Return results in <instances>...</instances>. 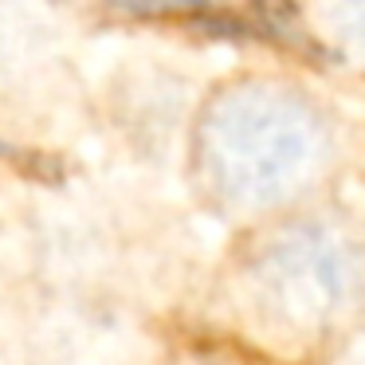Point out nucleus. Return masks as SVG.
<instances>
[{
    "instance_id": "7ed1b4c3",
    "label": "nucleus",
    "mask_w": 365,
    "mask_h": 365,
    "mask_svg": "<svg viewBox=\"0 0 365 365\" xmlns=\"http://www.w3.org/2000/svg\"><path fill=\"white\" fill-rule=\"evenodd\" d=\"M334 20H338V36H341V40H346L357 56H365V4L338 9V12H334Z\"/></svg>"
},
{
    "instance_id": "f257e3e1",
    "label": "nucleus",
    "mask_w": 365,
    "mask_h": 365,
    "mask_svg": "<svg viewBox=\"0 0 365 365\" xmlns=\"http://www.w3.org/2000/svg\"><path fill=\"white\" fill-rule=\"evenodd\" d=\"M326 161V122L302 91L236 83L205 106L197 169L212 197L236 208H271L302 192Z\"/></svg>"
},
{
    "instance_id": "f03ea898",
    "label": "nucleus",
    "mask_w": 365,
    "mask_h": 365,
    "mask_svg": "<svg viewBox=\"0 0 365 365\" xmlns=\"http://www.w3.org/2000/svg\"><path fill=\"white\" fill-rule=\"evenodd\" d=\"M255 287L279 318L318 326L365 302V240L341 220H299L252 255Z\"/></svg>"
}]
</instances>
